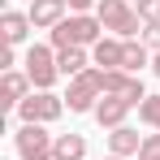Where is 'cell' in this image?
I'll list each match as a JSON object with an SVG mask.
<instances>
[{
	"label": "cell",
	"instance_id": "24",
	"mask_svg": "<svg viewBox=\"0 0 160 160\" xmlns=\"http://www.w3.org/2000/svg\"><path fill=\"white\" fill-rule=\"evenodd\" d=\"M104 160H126V156H104Z\"/></svg>",
	"mask_w": 160,
	"mask_h": 160
},
{
	"label": "cell",
	"instance_id": "16",
	"mask_svg": "<svg viewBox=\"0 0 160 160\" xmlns=\"http://www.w3.org/2000/svg\"><path fill=\"white\" fill-rule=\"evenodd\" d=\"M56 160H87V138L82 134H56Z\"/></svg>",
	"mask_w": 160,
	"mask_h": 160
},
{
	"label": "cell",
	"instance_id": "4",
	"mask_svg": "<svg viewBox=\"0 0 160 160\" xmlns=\"http://www.w3.org/2000/svg\"><path fill=\"white\" fill-rule=\"evenodd\" d=\"M13 147L18 160H56V134H48V126H18Z\"/></svg>",
	"mask_w": 160,
	"mask_h": 160
},
{
	"label": "cell",
	"instance_id": "8",
	"mask_svg": "<svg viewBox=\"0 0 160 160\" xmlns=\"http://www.w3.org/2000/svg\"><path fill=\"white\" fill-rule=\"evenodd\" d=\"M30 91H35V82L26 78V69H9V74L0 78V104L9 108V112H18Z\"/></svg>",
	"mask_w": 160,
	"mask_h": 160
},
{
	"label": "cell",
	"instance_id": "14",
	"mask_svg": "<svg viewBox=\"0 0 160 160\" xmlns=\"http://www.w3.org/2000/svg\"><path fill=\"white\" fill-rule=\"evenodd\" d=\"M56 69H61V78H78V74H87L91 69V56H87V48H65V52H56Z\"/></svg>",
	"mask_w": 160,
	"mask_h": 160
},
{
	"label": "cell",
	"instance_id": "5",
	"mask_svg": "<svg viewBox=\"0 0 160 160\" xmlns=\"http://www.w3.org/2000/svg\"><path fill=\"white\" fill-rule=\"evenodd\" d=\"M61 112H65V95H52V91H30L18 108L22 126H52Z\"/></svg>",
	"mask_w": 160,
	"mask_h": 160
},
{
	"label": "cell",
	"instance_id": "11",
	"mask_svg": "<svg viewBox=\"0 0 160 160\" xmlns=\"http://www.w3.org/2000/svg\"><path fill=\"white\" fill-rule=\"evenodd\" d=\"M30 13H18V9H4V18H0V35H4V48H18V43H26L30 35Z\"/></svg>",
	"mask_w": 160,
	"mask_h": 160
},
{
	"label": "cell",
	"instance_id": "7",
	"mask_svg": "<svg viewBox=\"0 0 160 160\" xmlns=\"http://www.w3.org/2000/svg\"><path fill=\"white\" fill-rule=\"evenodd\" d=\"M104 95H117V100H126V104H134V108L147 100L138 74H126V69H104Z\"/></svg>",
	"mask_w": 160,
	"mask_h": 160
},
{
	"label": "cell",
	"instance_id": "10",
	"mask_svg": "<svg viewBox=\"0 0 160 160\" xmlns=\"http://www.w3.org/2000/svg\"><path fill=\"white\" fill-rule=\"evenodd\" d=\"M121 56H126V39L104 35V39L91 48V65H95V69H121Z\"/></svg>",
	"mask_w": 160,
	"mask_h": 160
},
{
	"label": "cell",
	"instance_id": "1",
	"mask_svg": "<svg viewBox=\"0 0 160 160\" xmlns=\"http://www.w3.org/2000/svg\"><path fill=\"white\" fill-rule=\"evenodd\" d=\"M104 35L108 30H104V22H100L95 13H69V18L52 30V48L56 52H65V48H95Z\"/></svg>",
	"mask_w": 160,
	"mask_h": 160
},
{
	"label": "cell",
	"instance_id": "22",
	"mask_svg": "<svg viewBox=\"0 0 160 160\" xmlns=\"http://www.w3.org/2000/svg\"><path fill=\"white\" fill-rule=\"evenodd\" d=\"M0 65H4V74H9V69L18 65V56H13V48H4V52H0Z\"/></svg>",
	"mask_w": 160,
	"mask_h": 160
},
{
	"label": "cell",
	"instance_id": "12",
	"mask_svg": "<svg viewBox=\"0 0 160 160\" xmlns=\"http://www.w3.org/2000/svg\"><path fill=\"white\" fill-rule=\"evenodd\" d=\"M130 108L134 104H126V100H117V95H104L100 104H95V121L104 126V130H117V126H126V117H130Z\"/></svg>",
	"mask_w": 160,
	"mask_h": 160
},
{
	"label": "cell",
	"instance_id": "21",
	"mask_svg": "<svg viewBox=\"0 0 160 160\" xmlns=\"http://www.w3.org/2000/svg\"><path fill=\"white\" fill-rule=\"evenodd\" d=\"M65 4H69V13H91L100 0H65Z\"/></svg>",
	"mask_w": 160,
	"mask_h": 160
},
{
	"label": "cell",
	"instance_id": "3",
	"mask_svg": "<svg viewBox=\"0 0 160 160\" xmlns=\"http://www.w3.org/2000/svg\"><path fill=\"white\" fill-rule=\"evenodd\" d=\"M104 100V69H87V74H78V78H69V87H65V108L69 112H95V104Z\"/></svg>",
	"mask_w": 160,
	"mask_h": 160
},
{
	"label": "cell",
	"instance_id": "13",
	"mask_svg": "<svg viewBox=\"0 0 160 160\" xmlns=\"http://www.w3.org/2000/svg\"><path fill=\"white\" fill-rule=\"evenodd\" d=\"M138 147H143V134L130 130V126H117V130H108V156H138Z\"/></svg>",
	"mask_w": 160,
	"mask_h": 160
},
{
	"label": "cell",
	"instance_id": "23",
	"mask_svg": "<svg viewBox=\"0 0 160 160\" xmlns=\"http://www.w3.org/2000/svg\"><path fill=\"white\" fill-rule=\"evenodd\" d=\"M152 74L160 78V52H152Z\"/></svg>",
	"mask_w": 160,
	"mask_h": 160
},
{
	"label": "cell",
	"instance_id": "6",
	"mask_svg": "<svg viewBox=\"0 0 160 160\" xmlns=\"http://www.w3.org/2000/svg\"><path fill=\"white\" fill-rule=\"evenodd\" d=\"M26 78L35 82V91H52V82L61 78V69H56V48L30 43L26 48Z\"/></svg>",
	"mask_w": 160,
	"mask_h": 160
},
{
	"label": "cell",
	"instance_id": "2",
	"mask_svg": "<svg viewBox=\"0 0 160 160\" xmlns=\"http://www.w3.org/2000/svg\"><path fill=\"white\" fill-rule=\"evenodd\" d=\"M95 18L117 39H143V18H138V9H134L130 0H100L95 4Z\"/></svg>",
	"mask_w": 160,
	"mask_h": 160
},
{
	"label": "cell",
	"instance_id": "20",
	"mask_svg": "<svg viewBox=\"0 0 160 160\" xmlns=\"http://www.w3.org/2000/svg\"><path fill=\"white\" fill-rule=\"evenodd\" d=\"M143 43H147L152 52H160V22H152V26H143Z\"/></svg>",
	"mask_w": 160,
	"mask_h": 160
},
{
	"label": "cell",
	"instance_id": "19",
	"mask_svg": "<svg viewBox=\"0 0 160 160\" xmlns=\"http://www.w3.org/2000/svg\"><path fill=\"white\" fill-rule=\"evenodd\" d=\"M134 9H138L143 26H152V22H160V0H134Z\"/></svg>",
	"mask_w": 160,
	"mask_h": 160
},
{
	"label": "cell",
	"instance_id": "18",
	"mask_svg": "<svg viewBox=\"0 0 160 160\" xmlns=\"http://www.w3.org/2000/svg\"><path fill=\"white\" fill-rule=\"evenodd\" d=\"M138 160H160V130L143 134V147H138Z\"/></svg>",
	"mask_w": 160,
	"mask_h": 160
},
{
	"label": "cell",
	"instance_id": "15",
	"mask_svg": "<svg viewBox=\"0 0 160 160\" xmlns=\"http://www.w3.org/2000/svg\"><path fill=\"white\" fill-rule=\"evenodd\" d=\"M152 65V48L143 43V39H126V56H121V69L126 74H143Z\"/></svg>",
	"mask_w": 160,
	"mask_h": 160
},
{
	"label": "cell",
	"instance_id": "9",
	"mask_svg": "<svg viewBox=\"0 0 160 160\" xmlns=\"http://www.w3.org/2000/svg\"><path fill=\"white\" fill-rule=\"evenodd\" d=\"M30 26L35 30H56L65 22V13H69V4L65 0H30Z\"/></svg>",
	"mask_w": 160,
	"mask_h": 160
},
{
	"label": "cell",
	"instance_id": "17",
	"mask_svg": "<svg viewBox=\"0 0 160 160\" xmlns=\"http://www.w3.org/2000/svg\"><path fill=\"white\" fill-rule=\"evenodd\" d=\"M138 121H143L147 130H160V95H147V100L138 104Z\"/></svg>",
	"mask_w": 160,
	"mask_h": 160
},
{
	"label": "cell",
	"instance_id": "25",
	"mask_svg": "<svg viewBox=\"0 0 160 160\" xmlns=\"http://www.w3.org/2000/svg\"><path fill=\"white\" fill-rule=\"evenodd\" d=\"M26 4H30V0H26Z\"/></svg>",
	"mask_w": 160,
	"mask_h": 160
}]
</instances>
